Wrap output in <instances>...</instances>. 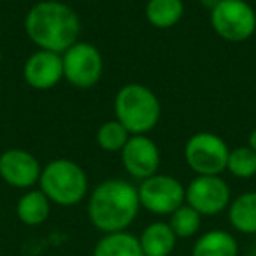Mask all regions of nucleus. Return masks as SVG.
<instances>
[{
	"label": "nucleus",
	"instance_id": "nucleus-14",
	"mask_svg": "<svg viewBox=\"0 0 256 256\" xmlns=\"http://www.w3.org/2000/svg\"><path fill=\"white\" fill-rule=\"evenodd\" d=\"M51 202L40 190H28L16 204V216L26 226H39L48 220Z\"/></svg>",
	"mask_w": 256,
	"mask_h": 256
},
{
	"label": "nucleus",
	"instance_id": "nucleus-5",
	"mask_svg": "<svg viewBox=\"0 0 256 256\" xmlns=\"http://www.w3.org/2000/svg\"><path fill=\"white\" fill-rule=\"evenodd\" d=\"M210 25L221 39L244 42L256 32V11L246 0H220L210 9Z\"/></svg>",
	"mask_w": 256,
	"mask_h": 256
},
{
	"label": "nucleus",
	"instance_id": "nucleus-11",
	"mask_svg": "<svg viewBox=\"0 0 256 256\" xmlns=\"http://www.w3.org/2000/svg\"><path fill=\"white\" fill-rule=\"evenodd\" d=\"M40 172L42 167L30 151L12 148L0 154V178L12 188L30 190L39 184Z\"/></svg>",
	"mask_w": 256,
	"mask_h": 256
},
{
	"label": "nucleus",
	"instance_id": "nucleus-23",
	"mask_svg": "<svg viewBox=\"0 0 256 256\" xmlns=\"http://www.w3.org/2000/svg\"><path fill=\"white\" fill-rule=\"evenodd\" d=\"M0 64H2V50H0Z\"/></svg>",
	"mask_w": 256,
	"mask_h": 256
},
{
	"label": "nucleus",
	"instance_id": "nucleus-4",
	"mask_svg": "<svg viewBox=\"0 0 256 256\" xmlns=\"http://www.w3.org/2000/svg\"><path fill=\"white\" fill-rule=\"evenodd\" d=\"M39 190L51 204L62 207L78 206L88 193V176L76 162L68 158H56L42 167Z\"/></svg>",
	"mask_w": 256,
	"mask_h": 256
},
{
	"label": "nucleus",
	"instance_id": "nucleus-8",
	"mask_svg": "<svg viewBox=\"0 0 256 256\" xmlns=\"http://www.w3.org/2000/svg\"><path fill=\"white\" fill-rule=\"evenodd\" d=\"M137 192L140 207L160 216H170L176 209L186 204V188L179 179L167 174H154L140 181Z\"/></svg>",
	"mask_w": 256,
	"mask_h": 256
},
{
	"label": "nucleus",
	"instance_id": "nucleus-1",
	"mask_svg": "<svg viewBox=\"0 0 256 256\" xmlns=\"http://www.w3.org/2000/svg\"><path fill=\"white\" fill-rule=\"evenodd\" d=\"M25 32L39 50L64 54L79 40L81 20L60 0H40L25 16Z\"/></svg>",
	"mask_w": 256,
	"mask_h": 256
},
{
	"label": "nucleus",
	"instance_id": "nucleus-2",
	"mask_svg": "<svg viewBox=\"0 0 256 256\" xmlns=\"http://www.w3.org/2000/svg\"><path fill=\"white\" fill-rule=\"evenodd\" d=\"M139 209V192L124 179L102 181L88 200L90 221L102 234L124 232L136 221Z\"/></svg>",
	"mask_w": 256,
	"mask_h": 256
},
{
	"label": "nucleus",
	"instance_id": "nucleus-7",
	"mask_svg": "<svg viewBox=\"0 0 256 256\" xmlns=\"http://www.w3.org/2000/svg\"><path fill=\"white\" fill-rule=\"evenodd\" d=\"M64 79L76 88H93L104 74V58L98 48L78 40L64 54Z\"/></svg>",
	"mask_w": 256,
	"mask_h": 256
},
{
	"label": "nucleus",
	"instance_id": "nucleus-18",
	"mask_svg": "<svg viewBox=\"0 0 256 256\" xmlns=\"http://www.w3.org/2000/svg\"><path fill=\"white\" fill-rule=\"evenodd\" d=\"M184 14L182 0H148L146 18L154 28L167 30L176 26Z\"/></svg>",
	"mask_w": 256,
	"mask_h": 256
},
{
	"label": "nucleus",
	"instance_id": "nucleus-3",
	"mask_svg": "<svg viewBox=\"0 0 256 256\" xmlns=\"http://www.w3.org/2000/svg\"><path fill=\"white\" fill-rule=\"evenodd\" d=\"M114 114L130 136H148L160 121L162 106L153 90L128 82L114 96Z\"/></svg>",
	"mask_w": 256,
	"mask_h": 256
},
{
	"label": "nucleus",
	"instance_id": "nucleus-12",
	"mask_svg": "<svg viewBox=\"0 0 256 256\" xmlns=\"http://www.w3.org/2000/svg\"><path fill=\"white\" fill-rule=\"evenodd\" d=\"M23 79L34 90H51L64 79L62 54L39 50L26 58L23 65Z\"/></svg>",
	"mask_w": 256,
	"mask_h": 256
},
{
	"label": "nucleus",
	"instance_id": "nucleus-9",
	"mask_svg": "<svg viewBox=\"0 0 256 256\" xmlns=\"http://www.w3.org/2000/svg\"><path fill=\"white\" fill-rule=\"evenodd\" d=\"M230 186L221 176H196L186 186V204L200 216H216L232 202Z\"/></svg>",
	"mask_w": 256,
	"mask_h": 256
},
{
	"label": "nucleus",
	"instance_id": "nucleus-13",
	"mask_svg": "<svg viewBox=\"0 0 256 256\" xmlns=\"http://www.w3.org/2000/svg\"><path fill=\"white\" fill-rule=\"evenodd\" d=\"M139 242L144 256H168L174 251L178 237L168 223L154 221L142 230Z\"/></svg>",
	"mask_w": 256,
	"mask_h": 256
},
{
	"label": "nucleus",
	"instance_id": "nucleus-15",
	"mask_svg": "<svg viewBox=\"0 0 256 256\" xmlns=\"http://www.w3.org/2000/svg\"><path fill=\"white\" fill-rule=\"evenodd\" d=\"M93 256H144L139 237L124 232L104 234L93 248Z\"/></svg>",
	"mask_w": 256,
	"mask_h": 256
},
{
	"label": "nucleus",
	"instance_id": "nucleus-22",
	"mask_svg": "<svg viewBox=\"0 0 256 256\" xmlns=\"http://www.w3.org/2000/svg\"><path fill=\"white\" fill-rule=\"evenodd\" d=\"M248 146L251 148V150L256 153V128L252 130L251 134H249V137H248Z\"/></svg>",
	"mask_w": 256,
	"mask_h": 256
},
{
	"label": "nucleus",
	"instance_id": "nucleus-17",
	"mask_svg": "<svg viewBox=\"0 0 256 256\" xmlns=\"http://www.w3.org/2000/svg\"><path fill=\"white\" fill-rule=\"evenodd\" d=\"M238 244L232 234L224 230H210L200 235L193 246L192 256H237Z\"/></svg>",
	"mask_w": 256,
	"mask_h": 256
},
{
	"label": "nucleus",
	"instance_id": "nucleus-19",
	"mask_svg": "<svg viewBox=\"0 0 256 256\" xmlns=\"http://www.w3.org/2000/svg\"><path fill=\"white\" fill-rule=\"evenodd\" d=\"M128 139H130V132L116 118L102 123L96 130V144L107 153H121Z\"/></svg>",
	"mask_w": 256,
	"mask_h": 256
},
{
	"label": "nucleus",
	"instance_id": "nucleus-21",
	"mask_svg": "<svg viewBox=\"0 0 256 256\" xmlns=\"http://www.w3.org/2000/svg\"><path fill=\"white\" fill-rule=\"evenodd\" d=\"M226 170L238 179H249L256 176V153L249 146L230 150Z\"/></svg>",
	"mask_w": 256,
	"mask_h": 256
},
{
	"label": "nucleus",
	"instance_id": "nucleus-10",
	"mask_svg": "<svg viewBox=\"0 0 256 256\" xmlns=\"http://www.w3.org/2000/svg\"><path fill=\"white\" fill-rule=\"evenodd\" d=\"M121 164L128 176L134 179H144L158 174L160 168V148L148 136H130L121 150Z\"/></svg>",
	"mask_w": 256,
	"mask_h": 256
},
{
	"label": "nucleus",
	"instance_id": "nucleus-20",
	"mask_svg": "<svg viewBox=\"0 0 256 256\" xmlns=\"http://www.w3.org/2000/svg\"><path fill=\"white\" fill-rule=\"evenodd\" d=\"M168 224H170L172 232H174L178 238H190L200 230L202 216L193 207H190L188 204H182L179 209H176L170 214Z\"/></svg>",
	"mask_w": 256,
	"mask_h": 256
},
{
	"label": "nucleus",
	"instance_id": "nucleus-16",
	"mask_svg": "<svg viewBox=\"0 0 256 256\" xmlns=\"http://www.w3.org/2000/svg\"><path fill=\"white\" fill-rule=\"evenodd\" d=\"M228 220L237 232L246 235L256 234V192L238 195L228 206Z\"/></svg>",
	"mask_w": 256,
	"mask_h": 256
},
{
	"label": "nucleus",
	"instance_id": "nucleus-6",
	"mask_svg": "<svg viewBox=\"0 0 256 256\" xmlns=\"http://www.w3.org/2000/svg\"><path fill=\"white\" fill-rule=\"evenodd\" d=\"M230 148L212 132L193 134L184 144V160L196 176H220L226 170Z\"/></svg>",
	"mask_w": 256,
	"mask_h": 256
}]
</instances>
